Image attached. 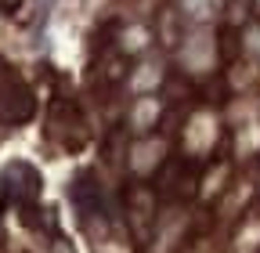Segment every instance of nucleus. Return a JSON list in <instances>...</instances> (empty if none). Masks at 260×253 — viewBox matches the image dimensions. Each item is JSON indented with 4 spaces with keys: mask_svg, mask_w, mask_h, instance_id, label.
<instances>
[{
    "mask_svg": "<svg viewBox=\"0 0 260 253\" xmlns=\"http://www.w3.org/2000/svg\"><path fill=\"white\" fill-rule=\"evenodd\" d=\"M37 112L29 83L15 73V66H8L0 58V123H25Z\"/></svg>",
    "mask_w": 260,
    "mask_h": 253,
    "instance_id": "1",
    "label": "nucleus"
},
{
    "mask_svg": "<svg viewBox=\"0 0 260 253\" xmlns=\"http://www.w3.org/2000/svg\"><path fill=\"white\" fill-rule=\"evenodd\" d=\"M4 196L11 199V203H18V206H29L32 199L40 196V174L32 170L29 163H11L8 170H4Z\"/></svg>",
    "mask_w": 260,
    "mask_h": 253,
    "instance_id": "2",
    "label": "nucleus"
},
{
    "mask_svg": "<svg viewBox=\"0 0 260 253\" xmlns=\"http://www.w3.org/2000/svg\"><path fill=\"white\" fill-rule=\"evenodd\" d=\"M181 15L184 18H195V22H203V18H210V11H213V0H181Z\"/></svg>",
    "mask_w": 260,
    "mask_h": 253,
    "instance_id": "3",
    "label": "nucleus"
}]
</instances>
